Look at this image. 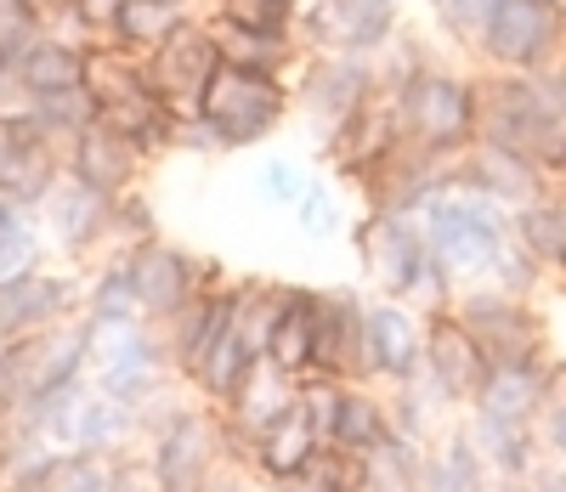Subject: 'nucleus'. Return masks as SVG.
<instances>
[{
    "label": "nucleus",
    "mask_w": 566,
    "mask_h": 492,
    "mask_svg": "<svg viewBox=\"0 0 566 492\" xmlns=\"http://www.w3.org/2000/svg\"><path fill=\"white\" fill-rule=\"evenodd\" d=\"M181 7H187V0H181Z\"/></svg>",
    "instance_id": "nucleus-54"
},
{
    "label": "nucleus",
    "mask_w": 566,
    "mask_h": 492,
    "mask_svg": "<svg viewBox=\"0 0 566 492\" xmlns=\"http://www.w3.org/2000/svg\"><path fill=\"white\" fill-rule=\"evenodd\" d=\"M18 368H12V346H0V419L18 414Z\"/></svg>",
    "instance_id": "nucleus-48"
},
{
    "label": "nucleus",
    "mask_w": 566,
    "mask_h": 492,
    "mask_svg": "<svg viewBox=\"0 0 566 492\" xmlns=\"http://www.w3.org/2000/svg\"><path fill=\"white\" fill-rule=\"evenodd\" d=\"M142 425V408H125L114 397H103L97 385L85 390V402H80V430H74V448L80 453H119L125 441L136 436Z\"/></svg>",
    "instance_id": "nucleus-36"
},
{
    "label": "nucleus",
    "mask_w": 566,
    "mask_h": 492,
    "mask_svg": "<svg viewBox=\"0 0 566 492\" xmlns=\"http://www.w3.org/2000/svg\"><path fill=\"white\" fill-rule=\"evenodd\" d=\"M419 481H424V492H493V486H499V475H493V464L482 459V448H476V436H470V425L424 448V470H419Z\"/></svg>",
    "instance_id": "nucleus-26"
},
{
    "label": "nucleus",
    "mask_w": 566,
    "mask_h": 492,
    "mask_svg": "<svg viewBox=\"0 0 566 492\" xmlns=\"http://www.w3.org/2000/svg\"><path fill=\"white\" fill-rule=\"evenodd\" d=\"M380 63L374 57H352V52H312L306 69L295 74V108L317 125V136L328 142L352 114H363L380 96Z\"/></svg>",
    "instance_id": "nucleus-10"
},
{
    "label": "nucleus",
    "mask_w": 566,
    "mask_h": 492,
    "mask_svg": "<svg viewBox=\"0 0 566 492\" xmlns=\"http://www.w3.org/2000/svg\"><path fill=\"white\" fill-rule=\"evenodd\" d=\"M476 63L510 74H566V0H499Z\"/></svg>",
    "instance_id": "nucleus-6"
},
{
    "label": "nucleus",
    "mask_w": 566,
    "mask_h": 492,
    "mask_svg": "<svg viewBox=\"0 0 566 492\" xmlns=\"http://www.w3.org/2000/svg\"><path fill=\"white\" fill-rule=\"evenodd\" d=\"M419 470H424V448L391 436L386 448L363 453V492H424Z\"/></svg>",
    "instance_id": "nucleus-37"
},
{
    "label": "nucleus",
    "mask_w": 566,
    "mask_h": 492,
    "mask_svg": "<svg viewBox=\"0 0 566 492\" xmlns=\"http://www.w3.org/2000/svg\"><path fill=\"white\" fill-rule=\"evenodd\" d=\"M277 492H335V486H328V481H323V475H317V470H301V475H295V481H283V486H277Z\"/></svg>",
    "instance_id": "nucleus-49"
},
{
    "label": "nucleus",
    "mask_w": 566,
    "mask_h": 492,
    "mask_svg": "<svg viewBox=\"0 0 566 492\" xmlns=\"http://www.w3.org/2000/svg\"><path fill=\"white\" fill-rule=\"evenodd\" d=\"M216 34H221V57L227 63H239V69H261V74H283V80H295L306 69V40L301 34H266V29H239V23H221L210 18Z\"/></svg>",
    "instance_id": "nucleus-28"
},
{
    "label": "nucleus",
    "mask_w": 566,
    "mask_h": 492,
    "mask_svg": "<svg viewBox=\"0 0 566 492\" xmlns=\"http://www.w3.org/2000/svg\"><path fill=\"white\" fill-rule=\"evenodd\" d=\"M397 114H402V136L419 154L437 159H459L470 142L482 136V74H464L448 63H419L397 91Z\"/></svg>",
    "instance_id": "nucleus-3"
},
{
    "label": "nucleus",
    "mask_w": 566,
    "mask_h": 492,
    "mask_svg": "<svg viewBox=\"0 0 566 492\" xmlns=\"http://www.w3.org/2000/svg\"><path fill=\"white\" fill-rule=\"evenodd\" d=\"M488 368H493V363H488V352H482V339L464 328V317H459L453 306L424 312V374L442 385V397H448L453 408L476 402Z\"/></svg>",
    "instance_id": "nucleus-16"
},
{
    "label": "nucleus",
    "mask_w": 566,
    "mask_h": 492,
    "mask_svg": "<svg viewBox=\"0 0 566 492\" xmlns=\"http://www.w3.org/2000/svg\"><path fill=\"white\" fill-rule=\"evenodd\" d=\"M0 283H7V272H0Z\"/></svg>",
    "instance_id": "nucleus-53"
},
{
    "label": "nucleus",
    "mask_w": 566,
    "mask_h": 492,
    "mask_svg": "<svg viewBox=\"0 0 566 492\" xmlns=\"http://www.w3.org/2000/svg\"><path fill=\"white\" fill-rule=\"evenodd\" d=\"M261 368V352L250 346V334L232 323L221 339H216V352L205 357V368L193 374V385H199V397L210 402V408H227L232 397L244 390V379Z\"/></svg>",
    "instance_id": "nucleus-32"
},
{
    "label": "nucleus",
    "mask_w": 566,
    "mask_h": 492,
    "mask_svg": "<svg viewBox=\"0 0 566 492\" xmlns=\"http://www.w3.org/2000/svg\"><path fill=\"white\" fill-rule=\"evenodd\" d=\"M63 159H69V176H80L85 187L108 192V199H119V192H136L142 170H148V154H142L130 136H119L114 125H103V119H91V125L63 147Z\"/></svg>",
    "instance_id": "nucleus-23"
},
{
    "label": "nucleus",
    "mask_w": 566,
    "mask_h": 492,
    "mask_svg": "<svg viewBox=\"0 0 566 492\" xmlns=\"http://www.w3.org/2000/svg\"><path fill=\"white\" fill-rule=\"evenodd\" d=\"M187 12H193V7H181V0H125V7L114 12V23H108L103 40L125 45V52H136V57H148Z\"/></svg>",
    "instance_id": "nucleus-35"
},
{
    "label": "nucleus",
    "mask_w": 566,
    "mask_h": 492,
    "mask_svg": "<svg viewBox=\"0 0 566 492\" xmlns=\"http://www.w3.org/2000/svg\"><path fill=\"white\" fill-rule=\"evenodd\" d=\"M424 368V312L408 301H368L363 312V379L368 385H408Z\"/></svg>",
    "instance_id": "nucleus-13"
},
{
    "label": "nucleus",
    "mask_w": 566,
    "mask_h": 492,
    "mask_svg": "<svg viewBox=\"0 0 566 492\" xmlns=\"http://www.w3.org/2000/svg\"><path fill=\"white\" fill-rule=\"evenodd\" d=\"M40 227H45V238H52L63 255H91V250H103V243L114 238V199L63 170V181L52 187V199L40 205Z\"/></svg>",
    "instance_id": "nucleus-21"
},
{
    "label": "nucleus",
    "mask_w": 566,
    "mask_h": 492,
    "mask_svg": "<svg viewBox=\"0 0 566 492\" xmlns=\"http://www.w3.org/2000/svg\"><path fill=\"white\" fill-rule=\"evenodd\" d=\"M221 34L210 18H193L187 12L148 57H142V69H148V91H159L165 103L176 114H199L205 108V91L210 80L221 74Z\"/></svg>",
    "instance_id": "nucleus-9"
},
{
    "label": "nucleus",
    "mask_w": 566,
    "mask_h": 492,
    "mask_svg": "<svg viewBox=\"0 0 566 492\" xmlns=\"http://www.w3.org/2000/svg\"><path fill=\"white\" fill-rule=\"evenodd\" d=\"M453 181L488 192V199H499L504 210H527V205H538L544 192L555 187V176L538 159L515 154V147H504V142H488V136H476L453 159Z\"/></svg>",
    "instance_id": "nucleus-15"
},
{
    "label": "nucleus",
    "mask_w": 566,
    "mask_h": 492,
    "mask_svg": "<svg viewBox=\"0 0 566 492\" xmlns=\"http://www.w3.org/2000/svg\"><path fill=\"white\" fill-rule=\"evenodd\" d=\"M239 289H244V283H227V278H221V283L199 289L170 323H159L165 352H170V368H176L181 379H193V374L205 368V357L216 352V339L239 323Z\"/></svg>",
    "instance_id": "nucleus-17"
},
{
    "label": "nucleus",
    "mask_w": 566,
    "mask_h": 492,
    "mask_svg": "<svg viewBox=\"0 0 566 492\" xmlns=\"http://www.w3.org/2000/svg\"><path fill=\"white\" fill-rule=\"evenodd\" d=\"M549 374L555 363H493L476 402H470V414H488V419H515V425H538L544 414V397H549Z\"/></svg>",
    "instance_id": "nucleus-24"
},
{
    "label": "nucleus",
    "mask_w": 566,
    "mask_h": 492,
    "mask_svg": "<svg viewBox=\"0 0 566 492\" xmlns=\"http://www.w3.org/2000/svg\"><path fill=\"white\" fill-rule=\"evenodd\" d=\"M312 312H317V289L283 283V312L266 339V363L283 368L290 379H312Z\"/></svg>",
    "instance_id": "nucleus-29"
},
{
    "label": "nucleus",
    "mask_w": 566,
    "mask_h": 492,
    "mask_svg": "<svg viewBox=\"0 0 566 492\" xmlns=\"http://www.w3.org/2000/svg\"><path fill=\"white\" fill-rule=\"evenodd\" d=\"M0 492H45L40 475H12V481H0Z\"/></svg>",
    "instance_id": "nucleus-50"
},
{
    "label": "nucleus",
    "mask_w": 566,
    "mask_h": 492,
    "mask_svg": "<svg viewBox=\"0 0 566 492\" xmlns=\"http://www.w3.org/2000/svg\"><path fill=\"white\" fill-rule=\"evenodd\" d=\"M493 7H499V0H431V18H437V29H442V40L453 45V52L476 57L482 34L493 23Z\"/></svg>",
    "instance_id": "nucleus-39"
},
{
    "label": "nucleus",
    "mask_w": 566,
    "mask_h": 492,
    "mask_svg": "<svg viewBox=\"0 0 566 492\" xmlns=\"http://www.w3.org/2000/svg\"><path fill=\"white\" fill-rule=\"evenodd\" d=\"M227 459H232V441H227L221 408H170L154 425L148 470L159 492H210Z\"/></svg>",
    "instance_id": "nucleus-7"
},
{
    "label": "nucleus",
    "mask_w": 566,
    "mask_h": 492,
    "mask_svg": "<svg viewBox=\"0 0 566 492\" xmlns=\"http://www.w3.org/2000/svg\"><path fill=\"white\" fill-rule=\"evenodd\" d=\"M40 266V221L34 210L0 199V272L18 278V272H34Z\"/></svg>",
    "instance_id": "nucleus-40"
},
{
    "label": "nucleus",
    "mask_w": 566,
    "mask_h": 492,
    "mask_svg": "<svg viewBox=\"0 0 566 492\" xmlns=\"http://www.w3.org/2000/svg\"><path fill=\"white\" fill-rule=\"evenodd\" d=\"M0 436H7V419H0Z\"/></svg>",
    "instance_id": "nucleus-52"
},
{
    "label": "nucleus",
    "mask_w": 566,
    "mask_h": 492,
    "mask_svg": "<svg viewBox=\"0 0 566 492\" xmlns=\"http://www.w3.org/2000/svg\"><path fill=\"white\" fill-rule=\"evenodd\" d=\"M130 255V272H136V294H142V317L148 323H170L199 289L221 283V266L216 261H199L187 255L181 243L170 238H142Z\"/></svg>",
    "instance_id": "nucleus-12"
},
{
    "label": "nucleus",
    "mask_w": 566,
    "mask_h": 492,
    "mask_svg": "<svg viewBox=\"0 0 566 492\" xmlns=\"http://www.w3.org/2000/svg\"><path fill=\"white\" fill-rule=\"evenodd\" d=\"M453 312L482 339L488 363H544L549 357V328L533 312L527 294H510L493 283H464L453 294Z\"/></svg>",
    "instance_id": "nucleus-8"
},
{
    "label": "nucleus",
    "mask_w": 566,
    "mask_h": 492,
    "mask_svg": "<svg viewBox=\"0 0 566 492\" xmlns=\"http://www.w3.org/2000/svg\"><path fill=\"white\" fill-rule=\"evenodd\" d=\"M363 312L357 289H317L312 312V374L323 379H363Z\"/></svg>",
    "instance_id": "nucleus-20"
},
{
    "label": "nucleus",
    "mask_w": 566,
    "mask_h": 492,
    "mask_svg": "<svg viewBox=\"0 0 566 492\" xmlns=\"http://www.w3.org/2000/svg\"><path fill=\"white\" fill-rule=\"evenodd\" d=\"M85 40H69V34H40L29 52L12 63V74L23 80L29 96H45V91H69V85H85Z\"/></svg>",
    "instance_id": "nucleus-31"
},
{
    "label": "nucleus",
    "mask_w": 566,
    "mask_h": 492,
    "mask_svg": "<svg viewBox=\"0 0 566 492\" xmlns=\"http://www.w3.org/2000/svg\"><path fill=\"white\" fill-rule=\"evenodd\" d=\"M290 108H295V80L221 63L199 114L216 125L221 154H239V147H261L266 136H277V125L290 119Z\"/></svg>",
    "instance_id": "nucleus-5"
},
{
    "label": "nucleus",
    "mask_w": 566,
    "mask_h": 492,
    "mask_svg": "<svg viewBox=\"0 0 566 492\" xmlns=\"http://www.w3.org/2000/svg\"><path fill=\"white\" fill-rule=\"evenodd\" d=\"M391 436H397V430H391V402H386L368 379H346L340 408H335V425H328V448L374 453V448H386Z\"/></svg>",
    "instance_id": "nucleus-25"
},
{
    "label": "nucleus",
    "mask_w": 566,
    "mask_h": 492,
    "mask_svg": "<svg viewBox=\"0 0 566 492\" xmlns=\"http://www.w3.org/2000/svg\"><path fill=\"white\" fill-rule=\"evenodd\" d=\"M7 464H12V419H7V436H0V481H7Z\"/></svg>",
    "instance_id": "nucleus-51"
},
{
    "label": "nucleus",
    "mask_w": 566,
    "mask_h": 492,
    "mask_svg": "<svg viewBox=\"0 0 566 492\" xmlns=\"http://www.w3.org/2000/svg\"><path fill=\"white\" fill-rule=\"evenodd\" d=\"M80 283L63 272H18L0 283V346H18V339H34L45 328H57L63 317H74Z\"/></svg>",
    "instance_id": "nucleus-18"
},
{
    "label": "nucleus",
    "mask_w": 566,
    "mask_h": 492,
    "mask_svg": "<svg viewBox=\"0 0 566 492\" xmlns=\"http://www.w3.org/2000/svg\"><path fill=\"white\" fill-rule=\"evenodd\" d=\"M470 436H476V448H482V459L493 464L499 481H522V475H533V464L544 459L538 425H515V419L470 414Z\"/></svg>",
    "instance_id": "nucleus-30"
},
{
    "label": "nucleus",
    "mask_w": 566,
    "mask_h": 492,
    "mask_svg": "<svg viewBox=\"0 0 566 492\" xmlns=\"http://www.w3.org/2000/svg\"><path fill=\"white\" fill-rule=\"evenodd\" d=\"M91 119H97V96H91L85 85H69V91H45L34 96V125L52 136V142H74Z\"/></svg>",
    "instance_id": "nucleus-38"
},
{
    "label": "nucleus",
    "mask_w": 566,
    "mask_h": 492,
    "mask_svg": "<svg viewBox=\"0 0 566 492\" xmlns=\"http://www.w3.org/2000/svg\"><path fill=\"white\" fill-rule=\"evenodd\" d=\"M45 492H125V459L119 453H52V464L40 470Z\"/></svg>",
    "instance_id": "nucleus-34"
},
{
    "label": "nucleus",
    "mask_w": 566,
    "mask_h": 492,
    "mask_svg": "<svg viewBox=\"0 0 566 492\" xmlns=\"http://www.w3.org/2000/svg\"><path fill=\"white\" fill-rule=\"evenodd\" d=\"M408 136H402V114H397V96L391 91H380L374 103L363 108V114H352L335 136H328L323 147H328V165H335V176H346V181H368L374 170H380L397 147H402Z\"/></svg>",
    "instance_id": "nucleus-19"
},
{
    "label": "nucleus",
    "mask_w": 566,
    "mask_h": 492,
    "mask_svg": "<svg viewBox=\"0 0 566 492\" xmlns=\"http://www.w3.org/2000/svg\"><path fill=\"white\" fill-rule=\"evenodd\" d=\"M408 0H306L301 40L306 52H352V57H380L402 34Z\"/></svg>",
    "instance_id": "nucleus-11"
},
{
    "label": "nucleus",
    "mask_w": 566,
    "mask_h": 492,
    "mask_svg": "<svg viewBox=\"0 0 566 492\" xmlns=\"http://www.w3.org/2000/svg\"><path fill=\"white\" fill-rule=\"evenodd\" d=\"M419 227L424 238H431V250L442 255V266L464 283H482L499 261V250L515 238V210H504L499 199H488V192L476 187H442L431 205L419 210Z\"/></svg>",
    "instance_id": "nucleus-4"
},
{
    "label": "nucleus",
    "mask_w": 566,
    "mask_h": 492,
    "mask_svg": "<svg viewBox=\"0 0 566 492\" xmlns=\"http://www.w3.org/2000/svg\"><path fill=\"white\" fill-rule=\"evenodd\" d=\"M12 368H18V397L23 402L40 397V390L80 385L91 374V317H63L57 328H45L34 339H18V346H12Z\"/></svg>",
    "instance_id": "nucleus-14"
},
{
    "label": "nucleus",
    "mask_w": 566,
    "mask_h": 492,
    "mask_svg": "<svg viewBox=\"0 0 566 492\" xmlns=\"http://www.w3.org/2000/svg\"><path fill=\"white\" fill-rule=\"evenodd\" d=\"M482 136L538 159L555 176L566 159V74L482 69Z\"/></svg>",
    "instance_id": "nucleus-2"
},
{
    "label": "nucleus",
    "mask_w": 566,
    "mask_h": 492,
    "mask_svg": "<svg viewBox=\"0 0 566 492\" xmlns=\"http://www.w3.org/2000/svg\"><path fill=\"white\" fill-rule=\"evenodd\" d=\"M306 187H312V176L295 159H266L261 165V199L277 205V210H295L306 199Z\"/></svg>",
    "instance_id": "nucleus-43"
},
{
    "label": "nucleus",
    "mask_w": 566,
    "mask_h": 492,
    "mask_svg": "<svg viewBox=\"0 0 566 492\" xmlns=\"http://www.w3.org/2000/svg\"><path fill=\"white\" fill-rule=\"evenodd\" d=\"M493 492H499V486H493Z\"/></svg>",
    "instance_id": "nucleus-55"
},
{
    "label": "nucleus",
    "mask_w": 566,
    "mask_h": 492,
    "mask_svg": "<svg viewBox=\"0 0 566 492\" xmlns=\"http://www.w3.org/2000/svg\"><path fill=\"white\" fill-rule=\"evenodd\" d=\"M357 255H363V272L380 283V294L408 301L413 312H442V306H453V294H459V278L431 250L419 216L368 210L357 221Z\"/></svg>",
    "instance_id": "nucleus-1"
},
{
    "label": "nucleus",
    "mask_w": 566,
    "mask_h": 492,
    "mask_svg": "<svg viewBox=\"0 0 566 492\" xmlns=\"http://www.w3.org/2000/svg\"><path fill=\"white\" fill-rule=\"evenodd\" d=\"M301 12L306 0H216L210 18L239 29H266V34H301Z\"/></svg>",
    "instance_id": "nucleus-41"
},
{
    "label": "nucleus",
    "mask_w": 566,
    "mask_h": 492,
    "mask_svg": "<svg viewBox=\"0 0 566 492\" xmlns=\"http://www.w3.org/2000/svg\"><path fill=\"white\" fill-rule=\"evenodd\" d=\"M301 408V379H290L283 368H272L266 357H261V368L244 379V390L232 397L227 408H221V425H227V441L239 448L244 459L255 453V441L272 430V425H283Z\"/></svg>",
    "instance_id": "nucleus-22"
},
{
    "label": "nucleus",
    "mask_w": 566,
    "mask_h": 492,
    "mask_svg": "<svg viewBox=\"0 0 566 492\" xmlns=\"http://www.w3.org/2000/svg\"><path fill=\"white\" fill-rule=\"evenodd\" d=\"M114 238L125 243V250H136L142 238H159L154 205L142 199V187H136V192H119V199H114Z\"/></svg>",
    "instance_id": "nucleus-45"
},
{
    "label": "nucleus",
    "mask_w": 566,
    "mask_h": 492,
    "mask_svg": "<svg viewBox=\"0 0 566 492\" xmlns=\"http://www.w3.org/2000/svg\"><path fill=\"white\" fill-rule=\"evenodd\" d=\"M295 216H301V227H306V238H312V243L335 238V232H340V205H335V187H328V181H312V187H306V199L295 205Z\"/></svg>",
    "instance_id": "nucleus-44"
},
{
    "label": "nucleus",
    "mask_w": 566,
    "mask_h": 492,
    "mask_svg": "<svg viewBox=\"0 0 566 492\" xmlns=\"http://www.w3.org/2000/svg\"><path fill=\"white\" fill-rule=\"evenodd\" d=\"M538 441H544V453H555L566 464V368L560 363L549 374V397H544V414H538Z\"/></svg>",
    "instance_id": "nucleus-46"
},
{
    "label": "nucleus",
    "mask_w": 566,
    "mask_h": 492,
    "mask_svg": "<svg viewBox=\"0 0 566 492\" xmlns=\"http://www.w3.org/2000/svg\"><path fill=\"white\" fill-rule=\"evenodd\" d=\"M317 448H323V436H317V425H312V414H306V390H301V408L255 441L250 464L261 470V481L283 486V481H295V475L317 459Z\"/></svg>",
    "instance_id": "nucleus-27"
},
{
    "label": "nucleus",
    "mask_w": 566,
    "mask_h": 492,
    "mask_svg": "<svg viewBox=\"0 0 566 492\" xmlns=\"http://www.w3.org/2000/svg\"><path fill=\"white\" fill-rule=\"evenodd\" d=\"M85 317L97 328H125V323H148L142 317V294H136V272H130V255H108V266L91 278L85 289Z\"/></svg>",
    "instance_id": "nucleus-33"
},
{
    "label": "nucleus",
    "mask_w": 566,
    "mask_h": 492,
    "mask_svg": "<svg viewBox=\"0 0 566 492\" xmlns=\"http://www.w3.org/2000/svg\"><path fill=\"white\" fill-rule=\"evenodd\" d=\"M29 7L40 12V23H45V34H69V40H97L91 34V23H85V0H29Z\"/></svg>",
    "instance_id": "nucleus-47"
},
{
    "label": "nucleus",
    "mask_w": 566,
    "mask_h": 492,
    "mask_svg": "<svg viewBox=\"0 0 566 492\" xmlns=\"http://www.w3.org/2000/svg\"><path fill=\"white\" fill-rule=\"evenodd\" d=\"M40 34H45V23L29 0H0V69H12Z\"/></svg>",
    "instance_id": "nucleus-42"
}]
</instances>
